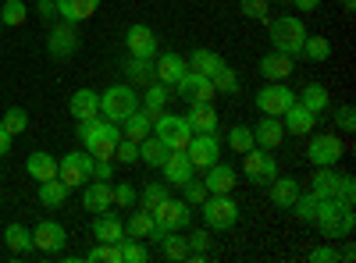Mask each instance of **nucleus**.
I'll use <instances>...</instances> for the list:
<instances>
[{
    "mask_svg": "<svg viewBox=\"0 0 356 263\" xmlns=\"http://www.w3.org/2000/svg\"><path fill=\"white\" fill-rule=\"evenodd\" d=\"M75 132H79V142L86 153H93L97 160H114V150L122 142V125H114L97 114L89 121H75Z\"/></svg>",
    "mask_w": 356,
    "mask_h": 263,
    "instance_id": "f257e3e1",
    "label": "nucleus"
},
{
    "mask_svg": "<svg viewBox=\"0 0 356 263\" xmlns=\"http://www.w3.org/2000/svg\"><path fill=\"white\" fill-rule=\"evenodd\" d=\"M267 36H271V46H275L278 53L300 57L303 40H307V25H303V18H296V15L267 18Z\"/></svg>",
    "mask_w": 356,
    "mask_h": 263,
    "instance_id": "f03ea898",
    "label": "nucleus"
},
{
    "mask_svg": "<svg viewBox=\"0 0 356 263\" xmlns=\"http://www.w3.org/2000/svg\"><path fill=\"white\" fill-rule=\"evenodd\" d=\"M132 110H139V93L136 85L129 82H118V85H107V90L100 93V118L122 125Z\"/></svg>",
    "mask_w": 356,
    "mask_h": 263,
    "instance_id": "7ed1b4c3",
    "label": "nucleus"
},
{
    "mask_svg": "<svg viewBox=\"0 0 356 263\" xmlns=\"http://www.w3.org/2000/svg\"><path fill=\"white\" fill-rule=\"evenodd\" d=\"M196 210L203 214V224L211 231H228L239 224V203L232 199V192H211Z\"/></svg>",
    "mask_w": 356,
    "mask_h": 263,
    "instance_id": "20e7f679",
    "label": "nucleus"
},
{
    "mask_svg": "<svg viewBox=\"0 0 356 263\" xmlns=\"http://www.w3.org/2000/svg\"><path fill=\"white\" fill-rule=\"evenodd\" d=\"M346 157V142L339 132H314L307 142V160L314 167H335Z\"/></svg>",
    "mask_w": 356,
    "mask_h": 263,
    "instance_id": "39448f33",
    "label": "nucleus"
},
{
    "mask_svg": "<svg viewBox=\"0 0 356 263\" xmlns=\"http://www.w3.org/2000/svg\"><path fill=\"white\" fill-rule=\"evenodd\" d=\"M154 135L168 146V150H186L189 139H193V128L186 121V114H168L161 110L157 118H154Z\"/></svg>",
    "mask_w": 356,
    "mask_h": 263,
    "instance_id": "423d86ee",
    "label": "nucleus"
},
{
    "mask_svg": "<svg viewBox=\"0 0 356 263\" xmlns=\"http://www.w3.org/2000/svg\"><path fill=\"white\" fill-rule=\"evenodd\" d=\"M93 164H97V157L93 153H65L61 160H57V178H61L68 189H79V185H86L89 178H93Z\"/></svg>",
    "mask_w": 356,
    "mask_h": 263,
    "instance_id": "0eeeda50",
    "label": "nucleus"
},
{
    "mask_svg": "<svg viewBox=\"0 0 356 263\" xmlns=\"http://www.w3.org/2000/svg\"><path fill=\"white\" fill-rule=\"evenodd\" d=\"M243 171H246V178H250L253 185H264V189H267V185L278 178V160H275L271 150H260V146H253V150L243 153Z\"/></svg>",
    "mask_w": 356,
    "mask_h": 263,
    "instance_id": "6e6552de",
    "label": "nucleus"
},
{
    "mask_svg": "<svg viewBox=\"0 0 356 263\" xmlns=\"http://www.w3.org/2000/svg\"><path fill=\"white\" fill-rule=\"evenodd\" d=\"M150 214H154V221H157L161 231H186L193 224V207H189L186 199H171L168 196L164 203H157Z\"/></svg>",
    "mask_w": 356,
    "mask_h": 263,
    "instance_id": "1a4fd4ad",
    "label": "nucleus"
},
{
    "mask_svg": "<svg viewBox=\"0 0 356 263\" xmlns=\"http://www.w3.org/2000/svg\"><path fill=\"white\" fill-rule=\"evenodd\" d=\"M253 103H257V110H260V114H271V118H282V114H285V110L296 103V93L289 90L285 82H267L264 90H257Z\"/></svg>",
    "mask_w": 356,
    "mask_h": 263,
    "instance_id": "9d476101",
    "label": "nucleus"
},
{
    "mask_svg": "<svg viewBox=\"0 0 356 263\" xmlns=\"http://www.w3.org/2000/svg\"><path fill=\"white\" fill-rule=\"evenodd\" d=\"M186 153L193 160V171H207L211 164L221 160V142H218V132H193Z\"/></svg>",
    "mask_w": 356,
    "mask_h": 263,
    "instance_id": "9b49d317",
    "label": "nucleus"
},
{
    "mask_svg": "<svg viewBox=\"0 0 356 263\" xmlns=\"http://www.w3.org/2000/svg\"><path fill=\"white\" fill-rule=\"evenodd\" d=\"M175 96L182 100V103H214V85H211V78L207 75H196V71H186L182 78H178L175 85Z\"/></svg>",
    "mask_w": 356,
    "mask_h": 263,
    "instance_id": "f8f14e48",
    "label": "nucleus"
},
{
    "mask_svg": "<svg viewBox=\"0 0 356 263\" xmlns=\"http://www.w3.org/2000/svg\"><path fill=\"white\" fill-rule=\"evenodd\" d=\"M68 246V231L57 224V221H40L33 228V249L47 253V256H61Z\"/></svg>",
    "mask_w": 356,
    "mask_h": 263,
    "instance_id": "ddd939ff",
    "label": "nucleus"
},
{
    "mask_svg": "<svg viewBox=\"0 0 356 263\" xmlns=\"http://www.w3.org/2000/svg\"><path fill=\"white\" fill-rule=\"evenodd\" d=\"M125 50H129V57H154L161 53V46H157V33L150 25H143V22H136V25H129L125 28Z\"/></svg>",
    "mask_w": 356,
    "mask_h": 263,
    "instance_id": "4468645a",
    "label": "nucleus"
},
{
    "mask_svg": "<svg viewBox=\"0 0 356 263\" xmlns=\"http://www.w3.org/2000/svg\"><path fill=\"white\" fill-rule=\"evenodd\" d=\"M79 33H75V25L72 22H61V25H54L50 28V40H47V53L57 57V61H68V57L79 50Z\"/></svg>",
    "mask_w": 356,
    "mask_h": 263,
    "instance_id": "2eb2a0df",
    "label": "nucleus"
},
{
    "mask_svg": "<svg viewBox=\"0 0 356 263\" xmlns=\"http://www.w3.org/2000/svg\"><path fill=\"white\" fill-rule=\"evenodd\" d=\"M111 207H114V189H111V182L89 178V182L82 185V210L104 214V210H111Z\"/></svg>",
    "mask_w": 356,
    "mask_h": 263,
    "instance_id": "dca6fc26",
    "label": "nucleus"
},
{
    "mask_svg": "<svg viewBox=\"0 0 356 263\" xmlns=\"http://www.w3.org/2000/svg\"><path fill=\"white\" fill-rule=\"evenodd\" d=\"M161 167H164V182L175 185V189H182L193 178V160H189L186 150H168V157H164Z\"/></svg>",
    "mask_w": 356,
    "mask_h": 263,
    "instance_id": "f3484780",
    "label": "nucleus"
},
{
    "mask_svg": "<svg viewBox=\"0 0 356 263\" xmlns=\"http://www.w3.org/2000/svg\"><path fill=\"white\" fill-rule=\"evenodd\" d=\"M253 142L260 146V150H278V146L285 142V125H282V118L264 114V121L253 125Z\"/></svg>",
    "mask_w": 356,
    "mask_h": 263,
    "instance_id": "a211bd4d",
    "label": "nucleus"
},
{
    "mask_svg": "<svg viewBox=\"0 0 356 263\" xmlns=\"http://www.w3.org/2000/svg\"><path fill=\"white\" fill-rule=\"evenodd\" d=\"M282 125H285V135H300V139H307V135L314 132V125H317V114H310L303 103H292V107L282 114Z\"/></svg>",
    "mask_w": 356,
    "mask_h": 263,
    "instance_id": "6ab92c4d",
    "label": "nucleus"
},
{
    "mask_svg": "<svg viewBox=\"0 0 356 263\" xmlns=\"http://www.w3.org/2000/svg\"><path fill=\"white\" fill-rule=\"evenodd\" d=\"M260 75L267 78V82H285L292 71H296V57H289V53H278V50H271L267 57H260Z\"/></svg>",
    "mask_w": 356,
    "mask_h": 263,
    "instance_id": "aec40b11",
    "label": "nucleus"
},
{
    "mask_svg": "<svg viewBox=\"0 0 356 263\" xmlns=\"http://www.w3.org/2000/svg\"><path fill=\"white\" fill-rule=\"evenodd\" d=\"M125 235L129 239H146V242H157L164 231L157 228V221H154V214L150 210H132V217L125 221Z\"/></svg>",
    "mask_w": 356,
    "mask_h": 263,
    "instance_id": "412c9836",
    "label": "nucleus"
},
{
    "mask_svg": "<svg viewBox=\"0 0 356 263\" xmlns=\"http://www.w3.org/2000/svg\"><path fill=\"white\" fill-rule=\"evenodd\" d=\"M186 71H189L186 57L175 53V50H164V53L157 57V65H154V75H157V82H164V85H175Z\"/></svg>",
    "mask_w": 356,
    "mask_h": 263,
    "instance_id": "4be33fe9",
    "label": "nucleus"
},
{
    "mask_svg": "<svg viewBox=\"0 0 356 263\" xmlns=\"http://www.w3.org/2000/svg\"><path fill=\"white\" fill-rule=\"evenodd\" d=\"M296 103H303L310 114L321 118L324 110H332V93H328V85H324V82H307L303 93H296Z\"/></svg>",
    "mask_w": 356,
    "mask_h": 263,
    "instance_id": "5701e85b",
    "label": "nucleus"
},
{
    "mask_svg": "<svg viewBox=\"0 0 356 263\" xmlns=\"http://www.w3.org/2000/svg\"><path fill=\"white\" fill-rule=\"evenodd\" d=\"M54 8L61 15V22L79 25V22H89L100 11V0H54Z\"/></svg>",
    "mask_w": 356,
    "mask_h": 263,
    "instance_id": "b1692460",
    "label": "nucleus"
},
{
    "mask_svg": "<svg viewBox=\"0 0 356 263\" xmlns=\"http://www.w3.org/2000/svg\"><path fill=\"white\" fill-rule=\"evenodd\" d=\"M339 185H342V171H335V167H317L314 178H310V196H317V199H335Z\"/></svg>",
    "mask_w": 356,
    "mask_h": 263,
    "instance_id": "393cba45",
    "label": "nucleus"
},
{
    "mask_svg": "<svg viewBox=\"0 0 356 263\" xmlns=\"http://www.w3.org/2000/svg\"><path fill=\"white\" fill-rule=\"evenodd\" d=\"M68 110H72L75 121L97 118V114H100V93H93V90H75L72 100H68Z\"/></svg>",
    "mask_w": 356,
    "mask_h": 263,
    "instance_id": "a878e982",
    "label": "nucleus"
},
{
    "mask_svg": "<svg viewBox=\"0 0 356 263\" xmlns=\"http://www.w3.org/2000/svg\"><path fill=\"white\" fill-rule=\"evenodd\" d=\"M93 239H100V242H122V239H125V221L118 217V214H111V210L97 214V221H93Z\"/></svg>",
    "mask_w": 356,
    "mask_h": 263,
    "instance_id": "bb28decb",
    "label": "nucleus"
},
{
    "mask_svg": "<svg viewBox=\"0 0 356 263\" xmlns=\"http://www.w3.org/2000/svg\"><path fill=\"white\" fill-rule=\"evenodd\" d=\"M235 178H239V174H235V167L218 160V164L207 167L203 185H207V192H232V189H235Z\"/></svg>",
    "mask_w": 356,
    "mask_h": 263,
    "instance_id": "cd10ccee",
    "label": "nucleus"
},
{
    "mask_svg": "<svg viewBox=\"0 0 356 263\" xmlns=\"http://www.w3.org/2000/svg\"><path fill=\"white\" fill-rule=\"evenodd\" d=\"M186 121H189V128L193 132H218V110H214V103H189V110H186Z\"/></svg>",
    "mask_w": 356,
    "mask_h": 263,
    "instance_id": "c85d7f7f",
    "label": "nucleus"
},
{
    "mask_svg": "<svg viewBox=\"0 0 356 263\" xmlns=\"http://www.w3.org/2000/svg\"><path fill=\"white\" fill-rule=\"evenodd\" d=\"M353 228H356V214H353V207L349 210H339L332 221H321L317 224V231L324 239H349L353 235Z\"/></svg>",
    "mask_w": 356,
    "mask_h": 263,
    "instance_id": "c756f323",
    "label": "nucleus"
},
{
    "mask_svg": "<svg viewBox=\"0 0 356 263\" xmlns=\"http://www.w3.org/2000/svg\"><path fill=\"white\" fill-rule=\"evenodd\" d=\"M157 246H161V256L171 260V263L189 260V239L182 235V231H164V235L157 239Z\"/></svg>",
    "mask_w": 356,
    "mask_h": 263,
    "instance_id": "7c9ffc66",
    "label": "nucleus"
},
{
    "mask_svg": "<svg viewBox=\"0 0 356 263\" xmlns=\"http://www.w3.org/2000/svg\"><path fill=\"white\" fill-rule=\"evenodd\" d=\"M125 75H129V85H136V90H146L150 82H157L150 57H129V61H125Z\"/></svg>",
    "mask_w": 356,
    "mask_h": 263,
    "instance_id": "2f4dec72",
    "label": "nucleus"
},
{
    "mask_svg": "<svg viewBox=\"0 0 356 263\" xmlns=\"http://www.w3.org/2000/svg\"><path fill=\"white\" fill-rule=\"evenodd\" d=\"M154 132V118H150V114H146L143 107L139 110H132L129 114V118L122 121V139H132V142H143L146 135H150Z\"/></svg>",
    "mask_w": 356,
    "mask_h": 263,
    "instance_id": "473e14b6",
    "label": "nucleus"
},
{
    "mask_svg": "<svg viewBox=\"0 0 356 263\" xmlns=\"http://www.w3.org/2000/svg\"><path fill=\"white\" fill-rule=\"evenodd\" d=\"M267 189H271V203H275L278 210H289L292 203H296V196L303 192L300 189V178H289V174H285V178H275Z\"/></svg>",
    "mask_w": 356,
    "mask_h": 263,
    "instance_id": "72a5a7b5",
    "label": "nucleus"
},
{
    "mask_svg": "<svg viewBox=\"0 0 356 263\" xmlns=\"http://www.w3.org/2000/svg\"><path fill=\"white\" fill-rule=\"evenodd\" d=\"M168 100H171V85H164V82H150V85H146V93L139 96V107L150 114V118H157Z\"/></svg>",
    "mask_w": 356,
    "mask_h": 263,
    "instance_id": "f704fd0d",
    "label": "nucleus"
},
{
    "mask_svg": "<svg viewBox=\"0 0 356 263\" xmlns=\"http://www.w3.org/2000/svg\"><path fill=\"white\" fill-rule=\"evenodd\" d=\"M4 246L15 253V256H25V253H33V228H25V224H8L4 228Z\"/></svg>",
    "mask_w": 356,
    "mask_h": 263,
    "instance_id": "c9c22d12",
    "label": "nucleus"
},
{
    "mask_svg": "<svg viewBox=\"0 0 356 263\" xmlns=\"http://www.w3.org/2000/svg\"><path fill=\"white\" fill-rule=\"evenodd\" d=\"M25 171H29V178L33 182H47V178H57V160L50 157V153H29V160H25Z\"/></svg>",
    "mask_w": 356,
    "mask_h": 263,
    "instance_id": "e433bc0d",
    "label": "nucleus"
},
{
    "mask_svg": "<svg viewBox=\"0 0 356 263\" xmlns=\"http://www.w3.org/2000/svg\"><path fill=\"white\" fill-rule=\"evenodd\" d=\"M68 185L61 182V178H47V182H40V203L47 210H57V207H65L68 203Z\"/></svg>",
    "mask_w": 356,
    "mask_h": 263,
    "instance_id": "4c0bfd02",
    "label": "nucleus"
},
{
    "mask_svg": "<svg viewBox=\"0 0 356 263\" xmlns=\"http://www.w3.org/2000/svg\"><path fill=\"white\" fill-rule=\"evenodd\" d=\"M300 57H307V61H314V65H328V61H332V40H328V36H310V33H307Z\"/></svg>",
    "mask_w": 356,
    "mask_h": 263,
    "instance_id": "58836bf2",
    "label": "nucleus"
},
{
    "mask_svg": "<svg viewBox=\"0 0 356 263\" xmlns=\"http://www.w3.org/2000/svg\"><path fill=\"white\" fill-rule=\"evenodd\" d=\"M186 65H189V71H196V75H207V78H211V75L221 68V57H218L214 50L200 46V50H193V53L186 57Z\"/></svg>",
    "mask_w": 356,
    "mask_h": 263,
    "instance_id": "ea45409f",
    "label": "nucleus"
},
{
    "mask_svg": "<svg viewBox=\"0 0 356 263\" xmlns=\"http://www.w3.org/2000/svg\"><path fill=\"white\" fill-rule=\"evenodd\" d=\"M164 157H168V146H164L154 132L139 142V160H143L146 167H161V164H164Z\"/></svg>",
    "mask_w": 356,
    "mask_h": 263,
    "instance_id": "a19ab883",
    "label": "nucleus"
},
{
    "mask_svg": "<svg viewBox=\"0 0 356 263\" xmlns=\"http://www.w3.org/2000/svg\"><path fill=\"white\" fill-rule=\"evenodd\" d=\"M211 85H214V93L232 96V93H239V75H235V68H228V65L221 61V68L211 75Z\"/></svg>",
    "mask_w": 356,
    "mask_h": 263,
    "instance_id": "79ce46f5",
    "label": "nucleus"
},
{
    "mask_svg": "<svg viewBox=\"0 0 356 263\" xmlns=\"http://www.w3.org/2000/svg\"><path fill=\"white\" fill-rule=\"evenodd\" d=\"M189 239V260H196V263H203L207 260V253H211V228H196L193 235H186Z\"/></svg>",
    "mask_w": 356,
    "mask_h": 263,
    "instance_id": "37998d69",
    "label": "nucleus"
},
{
    "mask_svg": "<svg viewBox=\"0 0 356 263\" xmlns=\"http://www.w3.org/2000/svg\"><path fill=\"white\" fill-rule=\"evenodd\" d=\"M29 18V8L22 4V0H4V8H0V22H4L8 28H22Z\"/></svg>",
    "mask_w": 356,
    "mask_h": 263,
    "instance_id": "c03bdc74",
    "label": "nucleus"
},
{
    "mask_svg": "<svg viewBox=\"0 0 356 263\" xmlns=\"http://www.w3.org/2000/svg\"><path fill=\"white\" fill-rule=\"evenodd\" d=\"M168 199V182H150V185H146L143 192H139V210H154L157 207V203H164Z\"/></svg>",
    "mask_w": 356,
    "mask_h": 263,
    "instance_id": "a18cd8bd",
    "label": "nucleus"
},
{
    "mask_svg": "<svg viewBox=\"0 0 356 263\" xmlns=\"http://www.w3.org/2000/svg\"><path fill=\"white\" fill-rule=\"evenodd\" d=\"M228 146H232V150L235 153H246V150H253V128L250 125H232L228 128Z\"/></svg>",
    "mask_w": 356,
    "mask_h": 263,
    "instance_id": "49530a36",
    "label": "nucleus"
},
{
    "mask_svg": "<svg viewBox=\"0 0 356 263\" xmlns=\"http://www.w3.org/2000/svg\"><path fill=\"white\" fill-rule=\"evenodd\" d=\"M118 246H122V263H146L150 260V249L143 246V239H129L125 235Z\"/></svg>",
    "mask_w": 356,
    "mask_h": 263,
    "instance_id": "de8ad7c7",
    "label": "nucleus"
},
{
    "mask_svg": "<svg viewBox=\"0 0 356 263\" xmlns=\"http://www.w3.org/2000/svg\"><path fill=\"white\" fill-rule=\"evenodd\" d=\"M0 128H8L11 135H22V132L29 128V114H25V107H8V110H4V118H0Z\"/></svg>",
    "mask_w": 356,
    "mask_h": 263,
    "instance_id": "09e8293b",
    "label": "nucleus"
},
{
    "mask_svg": "<svg viewBox=\"0 0 356 263\" xmlns=\"http://www.w3.org/2000/svg\"><path fill=\"white\" fill-rule=\"evenodd\" d=\"M89 263H122V246L118 242H100L97 249H89L86 253Z\"/></svg>",
    "mask_w": 356,
    "mask_h": 263,
    "instance_id": "8fccbe9b",
    "label": "nucleus"
},
{
    "mask_svg": "<svg viewBox=\"0 0 356 263\" xmlns=\"http://www.w3.org/2000/svg\"><path fill=\"white\" fill-rule=\"evenodd\" d=\"M239 11L246 18H253V22H267V18H271V4H267V0H239Z\"/></svg>",
    "mask_w": 356,
    "mask_h": 263,
    "instance_id": "3c124183",
    "label": "nucleus"
},
{
    "mask_svg": "<svg viewBox=\"0 0 356 263\" xmlns=\"http://www.w3.org/2000/svg\"><path fill=\"white\" fill-rule=\"evenodd\" d=\"M111 189H114V207H118V210H132V207H136L139 196H136V189H132L129 182H118V185H111Z\"/></svg>",
    "mask_w": 356,
    "mask_h": 263,
    "instance_id": "603ef678",
    "label": "nucleus"
},
{
    "mask_svg": "<svg viewBox=\"0 0 356 263\" xmlns=\"http://www.w3.org/2000/svg\"><path fill=\"white\" fill-rule=\"evenodd\" d=\"M335 128L339 132H356V110H353V103H339L335 107Z\"/></svg>",
    "mask_w": 356,
    "mask_h": 263,
    "instance_id": "864d4df0",
    "label": "nucleus"
},
{
    "mask_svg": "<svg viewBox=\"0 0 356 263\" xmlns=\"http://www.w3.org/2000/svg\"><path fill=\"white\" fill-rule=\"evenodd\" d=\"M207 196H211V192H207V185H203V182H196V178H189V182L182 185V199L189 203V207H193V210L200 207V203H203Z\"/></svg>",
    "mask_w": 356,
    "mask_h": 263,
    "instance_id": "5fc2aeb1",
    "label": "nucleus"
},
{
    "mask_svg": "<svg viewBox=\"0 0 356 263\" xmlns=\"http://www.w3.org/2000/svg\"><path fill=\"white\" fill-rule=\"evenodd\" d=\"M114 160H118V164H136V160H139V142L122 139V142H118V150H114Z\"/></svg>",
    "mask_w": 356,
    "mask_h": 263,
    "instance_id": "6e6d98bb",
    "label": "nucleus"
},
{
    "mask_svg": "<svg viewBox=\"0 0 356 263\" xmlns=\"http://www.w3.org/2000/svg\"><path fill=\"white\" fill-rule=\"evenodd\" d=\"M342 207L335 199H317V210H314V224H321V221H332L335 214H339Z\"/></svg>",
    "mask_w": 356,
    "mask_h": 263,
    "instance_id": "4d7b16f0",
    "label": "nucleus"
},
{
    "mask_svg": "<svg viewBox=\"0 0 356 263\" xmlns=\"http://www.w3.org/2000/svg\"><path fill=\"white\" fill-rule=\"evenodd\" d=\"M307 260L310 263H339V249L335 246H317V249L307 253Z\"/></svg>",
    "mask_w": 356,
    "mask_h": 263,
    "instance_id": "13d9d810",
    "label": "nucleus"
},
{
    "mask_svg": "<svg viewBox=\"0 0 356 263\" xmlns=\"http://www.w3.org/2000/svg\"><path fill=\"white\" fill-rule=\"evenodd\" d=\"M93 178L114 182V164H111V160H97V164H93Z\"/></svg>",
    "mask_w": 356,
    "mask_h": 263,
    "instance_id": "bf43d9fd",
    "label": "nucleus"
},
{
    "mask_svg": "<svg viewBox=\"0 0 356 263\" xmlns=\"http://www.w3.org/2000/svg\"><path fill=\"white\" fill-rule=\"evenodd\" d=\"M36 11H40V18H43V22H50V18L57 15V8H54V0H40V4H36Z\"/></svg>",
    "mask_w": 356,
    "mask_h": 263,
    "instance_id": "052dcab7",
    "label": "nucleus"
},
{
    "mask_svg": "<svg viewBox=\"0 0 356 263\" xmlns=\"http://www.w3.org/2000/svg\"><path fill=\"white\" fill-rule=\"evenodd\" d=\"M289 4H296V11H307L310 15V11L321 8V0H289Z\"/></svg>",
    "mask_w": 356,
    "mask_h": 263,
    "instance_id": "680f3d73",
    "label": "nucleus"
},
{
    "mask_svg": "<svg viewBox=\"0 0 356 263\" xmlns=\"http://www.w3.org/2000/svg\"><path fill=\"white\" fill-rule=\"evenodd\" d=\"M11 139H15V135H11L8 128H0V157H8V153H11Z\"/></svg>",
    "mask_w": 356,
    "mask_h": 263,
    "instance_id": "e2e57ef3",
    "label": "nucleus"
},
{
    "mask_svg": "<svg viewBox=\"0 0 356 263\" xmlns=\"http://www.w3.org/2000/svg\"><path fill=\"white\" fill-rule=\"evenodd\" d=\"M339 260L353 263V260H356V246H353V242H346V249H339Z\"/></svg>",
    "mask_w": 356,
    "mask_h": 263,
    "instance_id": "0e129e2a",
    "label": "nucleus"
},
{
    "mask_svg": "<svg viewBox=\"0 0 356 263\" xmlns=\"http://www.w3.org/2000/svg\"><path fill=\"white\" fill-rule=\"evenodd\" d=\"M342 11H356V0H342Z\"/></svg>",
    "mask_w": 356,
    "mask_h": 263,
    "instance_id": "69168bd1",
    "label": "nucleus"
},
{
    "mask_svg": "<svg viewBox=\"0 0 356 263\" xmlns=\"http://www.w3.org/2000/svg\"><path fill=\"white\" fill-rule=\"evenodd\" d=\"M267 4H289V0H267Z\"/></svg>",
    "mask_w": 356,
    "mask_h": 263,
    "instance_id": "338daca9",
    "label": "nucleus"
},
{
    "mask_svg": "<svg viewBox=\"0 0 356 263\" xmlns=\"http://www.w3.org/2000/svg\"><path fill=\"white\" fill-rule=\"evenodd\" d=\"M0 28H4V22H0Z\"/></svg>",
    "mask_w": 356,
    "mask_h": 263,
    "instance_id": "774afa93",
    "label": "nucleus"
}]
</instances>
